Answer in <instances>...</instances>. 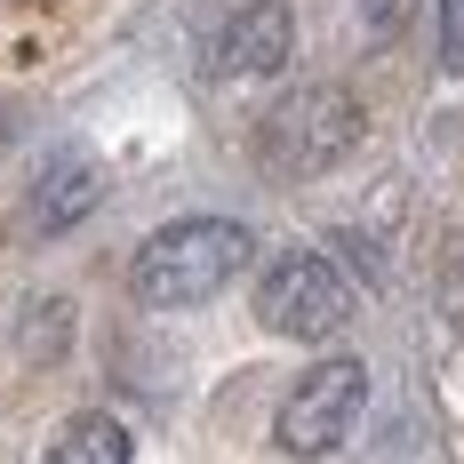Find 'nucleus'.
Instances as JSON below:
<instances>
[{
  "mask_svg": "<svg viewBox=\"0 0 464 464\" xmlns=\"http://www.w3.org/2000/svg\"><path fill=\"white\" fill-rule=\"evenodd\" d=\"M248 256H256V232L248 225H232V217H177V225H160L137 248V273L129 280H137L144 304L177 313V304L225 296L232 280L248 273Z\"/></svg>",
  "mask_w": 464,
  "mask_h": 464,
  "instance_id": "obj_1",
  "label": "nucleus"
},
{
  "mask_svg": "<svg viewBox=\"0 0 464 464\" xmlns=\"http://www.w3.org/2000/svg\"><path fill=\"white\" fill-rule=\"evenodd\" d=\"M353 144H361V104H353V89H328L321 81V89H296V96H280L273 112H265L256 160L273 177H321Z\"/></svg>",
  "mask_w": 464,
  "mask_h": 464,
  "instance_id": "obj_2",
  "label": "nucleus"
},
{
  "mask_svg": "<svg viewBox=\"0 0 464 464\" xmlns=\"http://www.w3.org/2000/svg\"><path fill=\"white\" fill-rule=\"evenodd\" d=\"M256 321L273 328V336H296V344L336 336V328L353 321V280H344L336 256L296 248V256H280L273 273L256 280Z\"/></svg>",
  "mask_w": 464,
  "mask_h": 464,
  "instance_id": "obj_3",
  "label": "nucleus"
},
{
  "mask_svg": "<svg viewBox=\"0 0 464 464\" xmlns=\"http://www.w3.org/2000/svg\"><path fill=\"white\" fill-rule=\"evenodd\" d=\"M361 409H369V369L361 361H313L296 376V392L280 401L273 440L288 457H328V449H344V432L361 424Z\"/></svg>",
  "mask_w": 464,
  "mask_h": 464,
  "instance_id": "obj_4",
  "label": "nucleus"
},
{
  "mask_svg": "<svg viewBox=\"0 0 464 464\" xmlns=\"http://www.w3.org/2000/svg\"><path fill=\"white\" fill-rule=\"evenodd\" d=\"M288 48H296V24H288V8L280 0H248V8H232L217 48H208V72L217 81H265L288 64Z\"/></svg>",
  "mask_w": 464,
  "mask_h": 464,
  "instance_id": "obj_5",
  "label": "nucleus"
},
{
  "mask_svg": "<svg viewBox=\"0 0 464 464\" xmlns=\"http://www.w3.org/2000/svg\"><path fill=\"white\" fill-rule=\"evenodd\" d=\"M96 192H104V177H96L89 160H56L41 177V192H33V225L41 232H64V225H81L96 208Z\"/></svg>",
  "mask_w": 464,
  "mask_h": 464,
  "instance_id": "obj_6",
  "label": "nucleus"
},
{
  "mask_svg": "<svg viewBox=\"0 0 464 464\" xmlns=\"http://www.w3.org/2000/svg\"><path fill=\"white\" fill-rule=\"evenodd\" d=\"M41 464H129V424L104 417V409H89V417H72L56 440H48Z\"/></svg>",
  "mask_w": 464,
  "mask_h": 464,
  "instance_id": "obj_7",
  "label": "nucleus"
},
{
  "mask_svg": "<svg viewBox=\"0 0 464 464\" xmlns=\"http://www.w3.org/2000/svg\"><path fill=\"white\" fill-rule=\"evenodd\" d=\"M440 64L464 72V0H440Z\"/></svg>",
  "mask_w": 464,
  "mask_h": 464,
  "instance_id": "obj_8",
  "label": "nucleus"
}]
</instances>
